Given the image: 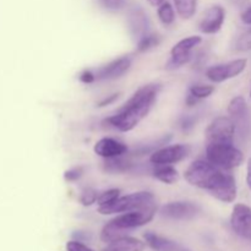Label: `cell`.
Listing matches in <instances>:
<instances>
[{
	"instance_id": "obj_1",
	"label": "cell",
	"mask_w": 251,
	"mask_h": 251,
	"mask_svg": "<svg viewBox=\"0 0 251 251\" xmlns=\"http://www.w3.org/2000/svg\"><path fill=\"white\" fill-rule=\"evenodd\" d=\"M184 178L190 185L207 190L222 202L230 203L237 198V184L229 171L220 168L211 162L198 159L184 172Z\"/></svg>"
},
{
	"instance_id": "obj_2",
	"label": "cell",
	"mask_w": 251,
	"mask_h": 251,
	"mask_svg": "<svg viewBox=\"0 0 251 251\" xmlns=\"http://www.w3.org/2000/svg\"><path fill=\"white\" fill-rule=\"evenodd\" d=\"M159 90L161 86L157 83H150L139 88L114 115L105 120V123L119 131H131L147 117L152 105L156 102Z\"/></svg>"
},
{
	"instance_id": "obj_3",
	"label": "cell",
	"mask_w": 251,
	"mask_h": 251,
	"mask_svg": "<svg viewBox=\"0 0 251 251\" xmlns=\"http://www.w3.org/2000/svg\"><path fill=\"white\" fill-rule=\"evenodd\" d=\"M156 211L157 206L156 203H153L142 210L130 211V212L117 216L114 220L109 221L103 227L102 232H100V240L104 243H110L119 238L126 237L129 232L134 230L135 228L142 227L151 222L152 218L156 215Z\"/></svg>"
},
{
	"instance_id": "obj_4",
	"label": "cell",
	"mask_w": 251,
	"mask_h": 251,
	"mask_svg": "<svg viewBox=\"0 0 251 251\" xmlns=\"http://www.w3.org/2000/svg\"><path fill=\"white\" fill-rule=\"evenodd\" d=\"M206 158L215 166L230 171L244 162V154L233 142H211L206 147Z\"/></svg>"
},
{
	"instance_id": "obj_5",
	"label": "cell",
	"mask_w": 251,
	"mask_h": 251,
	"mask_svg": "<svg viewBox=\"0 0 251 251\" xmlns=\"http://www.w3.org/2000/svg\"><path fill=\"white\" fill-rule=\"evenodd\" d=\"M154 196L150 191H139V193L130 194L122 196L113 202L104 206H98V212L100 215H114V213L130 212V211L142 210L145 207L153 205Z\"/></svg>"
},
{
	"instance_id": "obj_6",
	"label": "cell",
	"mask_w": 251,
	"mask_h": 251,
	"mask_svg": "<svg viewBox=\"0 0 251 251\" xmlns=\"http://www.w3.org/2000/svg\"><path fill=\"white\" fill-rule=\"evenodd\" d=\"M235 124L230 118L218 117L206 129V140L211 142H233L234 141Z\"/></svg>"
},
{
	"instance_id": "obj_7",
	"label": "cell",
	"mask_w": 251,
	"mask_h": 251,
	"mask_svg": "<svg viewBox=\"0 0 251 251\" xmlns=\"http://www.w3.org/2000/svg\"><path fill=\"white\" fill-rule=\"evenodd\" d=\"M228 113L230 115V119L234 122L235 129L240 132L242 136H247L250 134L251 120L249 108H248L247 100L242 96H237L230 100L228 105Z\"/></svg>"
},
{
	"instance_id": "obj_8",
	"label": "cell",
	"mask_w": 251,
	"mask_h": 251,
	"mask_svg": "<svg viewBox=\"0 0 251 251\" xmlns=\"http://www.w3.org/2000/svg\"><path fill=\"white\" fill-rule=\"evenodd\" d=\"M247 59H237V60L228 61V63L218 64V65L208 68L206 71V76L208 80L215 83L223 82V81L230 80V78L240 75L247 68Z\"/></svg>"
},
{
	"instance_id": "obj_9",
	"label": "cell",
	"mask_w": 251,
	"mask_h": 251,
	"mask_svg": "<svg viewBox=\"0 0 251 251\" xmlns=\"http://www.w3.org/2000/svg\"><path fill=\"white\" fill-rule=\"evenodd\" d=\"M191 149L188 145L178 144L172 145V146H166L163 149H159L157 151L152 152L150 157V162L153 166L157 164H174L183 161L184 158L189 156Z\"/></svg>"
},
{
	"instance_id": "obj_10",
	"label": "cell",
	"mask_w": 251,
	"mask_h": 251,
	"mask_svg": "<svg viewBox=\"0 0 251 251\" xmlns=\"http://www.w3.org/2000/svg\"><path fill=\"white\" fill-rule=\"evenodd\" d=\"M201 212V207L189 201L169 202L161 208V215L166 218L178 221H188L195 218Z\"/></svg>"
},
{
	"instance_id": "obj_11",
	"label": "cell",
	"mask_w": 251,
	"mask_h": 251,
	"mask_svg": "<svg viewBox=\"0 0 251 251\" xmlns=\"http://www.w3.org/2000/svg\"><path fill=\"white\" fill-rule=\"evenodd\" d=\"M230 226L239 237L251 242V207L237 203L230 216Z\"/></svg>"
},
{
	"instance_id": "obj_12",
	"label": "cell",
	"mask_w": 251,
	"mask_h": 251,
	"mask_svg": "<svg viewBox=\"0 0 251 251\" xmlns=\"http://www.w3.org/2000/svg\"><path fill=\"white\" fill-rule=\"evenodd\" d=\"M226 19V11L220 5L208 7L199 24V29L205 34H215L222 28Z\"/></svg>"
},
{
	"instance_id": "obj_13",
	"label": "cell",
	"mask_w": 251,
	"mask_h": 251,
	"mask_svg": "<svg viewBox=\"0 0 251 251\" xmlns=\"http://www.w3.org/2000/svg\"><path fill=\"white\" fill-rule=\"evenodd\" d=\"M130 66H131V59L126 58V56L113 60L96 71V80H115V78H119L124 74L127 73Z\"/></svg>"
},
{
	"instance_id": "obj_14",
	"label": "cell",
	"mask_w": 251,
	"mask_h": 251,
	"mask_svg": "<svg viewBox=\"0 0 251 251\" xmlns=\"http://www.w3.org/2000/svg\"><path fill=\"white\" fill-rule=\"evenodd\" d=\"M95 152L103 158H114V157L124 156L127 152V146L119 140L112 137H103L95 145Z\"/></svg>"
},
{
	"instance_id": "obj_15",
	"label": "cell",
	"mask_w": 251,
	"mask_h": 251,
	"mask_svg": "<svg viewBox=\"0 0 251 251\" xmlns=\"http://www.w3.org/2000/svg\"><path fill=\"white\" fill-rule=\"evenodd\" d=\"M144 238L146 244L153 251H188L174 240L161 237L156 233L146 232L144 234Z\"/></svg>"
},
{
	"instance_id": "obj_16",
	"label": "cell",
	"mask_w": 251,
	"mask_h": 251,
	"mask_svg": "<svg viewBox=\"0 0 251 251\" xmlns=\"http://www.w3.org/2000/svg\"><path fill=\"white\" fill-rule=\"evenodd\" d=\"M146 243L126 235L117 240L108 243L102 251H144L146 249Z\"/></svg>"
},
{
	"instance_id": "obj_17",
	"label": "cell",
	"mask_w": 251,
	"mask_h": 251,
	"mask_svg": "<svg viewBox=\"0 0 251 251\" xmlns=\"http://www.w3.org/2000/svg\"><path fill=\"white\" fill-rule=\"evenodd\" d=\"M129 24L131 31L134 32V34L137 36L139 39H141L142 37L147 34V31H149V19H147V15L141 9L132 10L129 16Z\"/></svg>"
},
{
	"instance_id": "obj_18",
	"label": "cell",
	"mask_w": 251,
	"mask_h": 251,
	"mask_svg": "<svg viewBox=\"0 0 251 251\" xmlns=\"http://www.w3.org/2000/svg\"><path fill=\"white\" fill-rule=\"evenodd\" d=\"M153 176L164 184H174L179 180L178 171L172 164H157L153 169Z\"/></svg>"
},
{
	"instance_id": "obj_19",
	"label": "cell",
	"mask_w": 251,
	"mask_h": 251,
	"mask_svg": "<svg viewBox=\"0 0 251 251\" xmlns=\"http://www.w3.org/2000/svg\"><path fill=\"white\" fill-rule=\"evenodd\" d=\"M134 167V163L130 162L127 158H124L123 156L114 157V158H105L103 168L108 173H126L130 172Z\"/></svg>"
},
{
	"instance_id": "obj_20",
	"label": "cell",
	"mask_w": 251,
	"mask_h": 251,
	"mask_svg": "<svg viewBox=\"0 0 251 251\" xmlns=\"http://www.w3.org/2000/svg\"><path fill=\"white\" fill-rule=\"evenodd\" d=\"M201 42H202V39L199 36H191L188 37V38L181 39L172 48L171 55H186V54H191V50L195 47H198Z\"/></svg>"
},
{
	"instance_id": "obj_21",
	"label": "cell",
	"mask_w": 251,
	"mask_h": 251,
	"mask_svg": "<svg viewBox=\"0 0 251 251\" xmlns=\"http://www.w3.org/2000/svg\"><path fill=\"white\" fill-rule=\"evenodd\" d=\"M176 10L181 19L189 20L195 15L198 0H173Z\"/></svg>"
},
{
	"instance_id": "obj_22",
	"label": "cell",
	"mask_w": 251,
	"mask_h": 251,
	"mask_svg": "<svg viewBox=\"0 0 251 251\" xmlns=\"http://www.w3.org/2000/svg\"><path fill=\"white\" fill-rule=\"evenodd\" d=\"M157 14L163 25H172L176 20V12H174L173 6L168 1H164L159 5Z\"/></svg>"
},
{
	"instance_id": "obj_23",
	"label": "cell",
	"mask_w": 251,
	"mask_h": 251,
	"mask_svg": "<svg viewBox=\"0 0 251 251\" xmlns=\"http://www.w3.org/2000/svg\"><path fill=\"white\" fill-rule=\"evenodd\" d=\"M161 42V37L157 36V34H146L145 37H142L141 39H139V43H137V51L139 53H144V51L150 50V49L157 47Z\"/></svg>"
},
{
	"instance_id": "obj_24",
	"label": "cell",
	"mask_w": 251,
	"mask_h": 251,
	"mask_svg": "<svg viewBox=\"0 0 251 251\" xmlns=\"http://www.w3.org/2000/svg\"><path fill=\"white\" fill-rule=\"evenodd\" d=\"M213 92H215V87L210 85H194L191 86L190 91H189V93L198 98L199 100L210 97Z\"/></svg>"
},
{
	"instance_id": "obj_25",
	"label": "cell",
	"mask_w": 251,
	"mask_h": 251,
	"mask_svg": "<svg viewBox=\"0 0 251 251\" xmlns=\"http://www.w3.org/2000/svg\"><path fill=\"white\" fill-rule=\"evenodd\" d=\"M190 59L191 54H186V55H171V58H169V60L166 64V69L167 70H176V69L188 64Z\"/></svg>"
},
{
	"instance_id": "obj_26",
	"label": "cell",
	"mask_w": 251,
	"mask_h": 251,
	"mask_svg": "<svg viewBox=\"0 0 251 251\" xmlns=\"http://www.w3.org/2000/svg\"><path fill=\"white\" fill-rule=\"evenodd\" d=\"M234 48L235 50L239 51L251 50V28L245 31L243 34H240V37H238Z\"/></svg>"
},
{
	"instance_id": "obj_27",
	"label": "cell",
	"mask_w": 251,
	"mask_h": 251,
	"mask_svg": "<svg viewBox=\"0 0 251 251\" xmlns=\"http://www.w3.org/2000/svg\"><path fill=\"white\" fill-rule=\"evenodd\" d=\"M119 194H120L119 189H109V190L107 191H103L102 194L98 195V199H97L98 206H104V205H108V203L113 202V201L117 200V199L119 198Z\"/></svg>"
},
{
	"instance_id": "obj_28",
	"label": "cell",
	"mask_w": 251,
	"mask_h": 251,
	"mask_svg": "<svg viewBox=\"0 0 251 251\" xmlns=\"http://www.w3.org/2000/svg\"><path fill=\"white\" fill-rule=\"evenodd\" d=\"M97 199H98L97 191L93 190V189L91 188H87L81 193L80 202L82 203L83 206H91L95 202H97Z\"/></svg>"
},
{
	"instance_id": "obj_29",
	"label": "cell",
	"mask_w": 251,
	"mask_h": 251,
	"mask_svg": "<svg viewBox=\"0 0 251 251\" xmlns=\"http://www.w3.org/2000/svg\"><path fill=\"white\" fill-rule=\"evenodd\" d=\"M100 6L104 9L110 10V11H117V10L123 9L126 4V0H98Z\"/></svg>"
},
{
	"instance_id": "obj_30",
	"label": "cell",
	"mask_w": 251,
	"mask_h": 251,
	"mask_svg": "<svg viewBox=\"0 0 251 251\" xmlns=\"http://www.w3.org/2000/svg\"><path fill=\"white\" fill-rule=\"evenodd\" d=\"M83 174V168L82 167H75L73 169H69L64 173V178L68 181H76L82 176Z\"/></svg>"
},
{
	"instance_id": "obj_31",
	"label": "cell",
	"mask_w": 251,
	"mask_h": 251,
	"mask_svg": "<svg viewBox=\"0 0 251 251\" xmlns=\"http://www.w3.org/2000/svg\"><path fill=\"white\" fill-rule=\"evenodd\" d=\"M66 251H95L78 240H70L66 243Z\"/></svg>"
},
{
	"instance_id": "obj_32",
	"label": "cell",
	"mask_w": 251,
	"mask_h": 251,
	"mask_svg": "<svg viewBox=\"0 0 251 251\" xmlns=\"http://www.w3.org/2000/svg\"><path fill=\"white\" fill-rule=\"evenodd\" d=\"M80 81L83 83H92L96 81V75L95 73L92 71L87 70V71H83L82 74L80 75Z\"/></svg>"
},
{
	"instance_id": "obj_33",
	"label": "cell",
	"mask_w": 251,
	"mask_h": 251,
	"mask_svg": "<svg viewBox=\"0 0 251 251\" xmlns=\"http://www.w3.org/2000/svg\"><path fill=\"white\" fill-rule=\"evenodd\" d=\"M119 98V93H114V95H110L108 97L103 98L100 103H98V107H105V105H109L112 104L114 100H117Z\"/></svg>"
},
{
	"instance_id": "obj_34",
	"label": "cell",
	"mask_w": 251,
	"mask_h": 251,
	"mask_svg": "<svg viewBox=\"0 0 251 251\" xmlns=\"http://www.w3.org/2000/svg\"><path fill=\"white\" fill-rule=\"evenodd\" d=\"M242 20L244 24L251 25V6L248 7L244 12L242 14Z\"/></svg>"
},
{
	"instance_id": "obj_35",
	"label": "cell",
	"mask_w": 251,
	"mask_h": 251,
	"mask_svg": "<svg viewBox=\"0 0 251 251\" xmlns=\"http://www.w3.org/2000/svg\"><path fill=\"white\" fill-rule=\"evenodd\" d=\"M198 102H199L198 98H195L193 95H190V93L186 96L185 103H186V105H189V107H193V105H195Z\"/></svg>"
},
{
	"instance_id": "obj_36",
	"label": "cell",
	"mask_w": 251,
	"mask_h": 251,
	"mask_svg": "<svg viewBox=\"0 0 251 251\" xmlns=\"http://www.w3.org/2000/svg\"><path fill=\"white\" fill-rule=\"evenodd\" d=\"M247 183L251 190V158L248 161V172H247Z\"/></svg>"
},
{
	"instance_id": "obj_37",
	"label": "cell",
	"mask_w": 251,
	"mask_h": 251,
	"mask_svg": "<svg viewBox=\"0 0 251 251\" xmlns=\"http://www.w3.org/2000/svg\"><path fill=\"white\" fill-rule=\"evenodd\" d=\"M147 1H149L152 6H159L162 2H164V0H147Z\"/></svg>"
},
{
	"instance_id": "obj_38",
	"label": "cell",
	"mask_w": 251,
	"mask_h": 251,
	"mask_svg": "<svg viewBox=\"0 0 251 251\" xmlns=\"http://www.w3.org/2000/svg\"><path fill=\"white\" fill-rule=\"evenodd\" d=\"M250 96H251V91H250Z\"/></svg>"
}]
</instances>
